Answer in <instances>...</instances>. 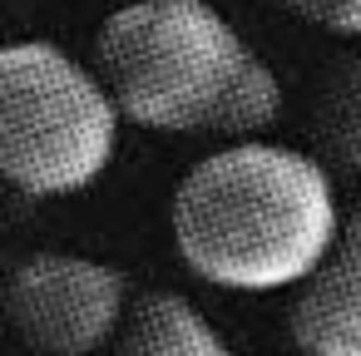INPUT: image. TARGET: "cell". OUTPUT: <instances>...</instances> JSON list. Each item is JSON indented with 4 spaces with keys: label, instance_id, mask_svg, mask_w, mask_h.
<instances>
[{
    "label": "cell",
    "instance_id": "6da1fadb",
    "mask_svg": "<svg viewBox=\"0 0 361 356\" xmlns=\"http://www.w3.org/2000/svg\"><path fill=\"white\" fill-rule=\"evenodd\" d=\"M169 218L188 272L223 292H302L346 223L326 164L262 139L198 159Z\"/></svg>",
    "mask_w": 361,
    "mask_h": 356
},
{
    "label": "cell",
    "instance_id": "7a4b0ae2",
    "mask_svg": "<svg viewBox=\"0 0 361 356\" xmlns=\"http://www.w3.org/2000/svg\"><path fill=\"white\" fill-rule=\"evenodd\" d=\"M94 60L119 114L154 134L247 144L282 114L272 65L208 0H129L99 25Z\"/></svg>",
    "mask_w": 361,
    "mask_h": 356
},
{
    "label": "cell",
    "instance_id": "3957f363",
    "mask_svg": "<svg viewBox=\"0 0 361 356\" xmlns=\"http://www.w3.org/2000/svg\"><path fill=\"white\" fill-rule=\"evenodd\" d=\"M119 104L99 70L45 40L0 55V173L30 198L85 193L119 149Z\"/></svg>",
    "mask_w": 361,
    "mask_h": 356
},
{
    "label": "cell",
    "instance_id": "277c9868",
    "mask_svg": "<svg viewBox=\"0 0 361 356\" xmlns=\"http://www.w3.org/2000/svg\"><path fill=\"white\" fill-rule=\"evenodd\" d=\"M16 336L35 356H94L129 321V277L75 252H35L6 282Z\"/></svg>",
    "mask_w": 361,
    "mask_h": 356
},
{
    "label": "cell",
    "instance_id": "5b68a950",
    "mask_svg": "<svg viewBox=\"0 0 361 356\" xmlns=\"http://www.w3.org/2000/svg\"><path fill=\"white\" fill-rule=\"evenodd\" d=\"M287 331L302 356H361V203L346 213L317 277L297 292Z\"/></svg>",
    "mask_w": 361,
    "mask_h": 356
},
{
    "label": "cell",
    "instance_id": "8992f818",
    "mask_svg": "<svg viewBox=\"0 0 361 356\" xmlns=\"http://www.w3.org/2000/svg\"><path fill=\"white\" fill-rule=\"evenodd\" d=\"M114 356H233V351L188 297L149 292L134 302Z\"/></svg>",
    "mask_w": 361,
    "mask_h": 356
},
{
    "label": "cell",
    "instance_id": "52a82bcc",
    "mask_svg": "<svg viewBox=\"0 0 361 356\" xmlns=\"http://www.w3.org/2000/svg\"><path fill=\"white\" fill-rule=\"evenodd\" d=\"M312 144L322 164L361 178V50L336 60L312 90Z\"/></svg>",
    "mask_w": 361,
    "mask_h": 356
},
{
    "label": "cell",
    "instance_id": "ba28073f",
    "mask_svg": "<svg viewBox=\"0 0 361 356\" xmlns=\"http://www.w3.org/2000/svg\"><path fill=\"white\" fill-rule=\"evenodd\" d=\"M267 6L331 35H361V0H267Z\"/></svg>",
    "mask_w": 361,
    "mask_h": 356
}]
</instances>
